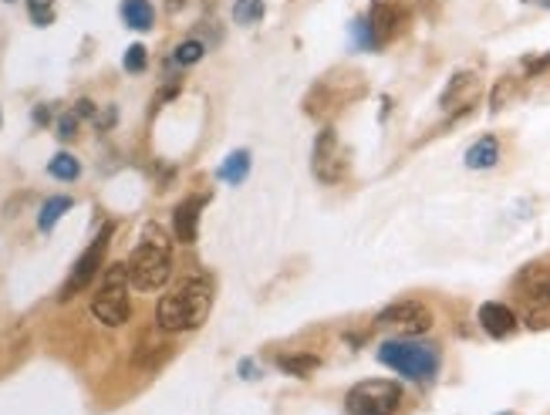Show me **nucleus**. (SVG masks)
Here are the masks:
<instances>
[{
    "label": "nucleus",
    "instance_id": "f257e3e1",
    "mask_svg": "<svg viewBox=\"0 0 550 415\" xmlns=\"http://www.w3.org/2000/svg\"><path fill=\"white\" fill-rule=\"evenodd\" d=\"M213 307V287L203 277H186L183 284H176L169 294L159 297L155 307V321L163 331L179 335V331H196L203 321L209 317Z\"/></svg>",
    "mask_w": 550,
    "mask_h": 415
},
{
    "label": "nucleus",
    "instance_id": "f03ea898",
    "mask_svg": "<svg viewBox=\"0 0 550 415\" xmlns=\"http://www.w3.org/2000/svg\"><path fill=\"white\" fill-rule=\"evenodd\" d=\"M173 277V244L159 226H145L143 240L129 257V284L135 291H159Z\"/></svg>",
    "mask_w": 550,
    "mask_h": 415
},
{
    "label": "nucleus",
    "instance_id": "7ed1b4c3",
    "mask_svg": "<svg viewBox=\"0 0 550 415\" xmlns=\"http://www.w3.org/2000/svg\"><path fill=\"white\" fill-rule=\"evenodd\" d=\"M378 361L408 382H429L439 371V348L418 337H392V341H382Z\"/></svg>",
    "mask_w": 550,
    "mask_h": 415
},
{
    "label": "nucleus",
    "instance_id": "20e7f679",
    "mask_svg": "<svg viewBox=\"0 0 550 415\" xmlns=\"http://www.w3.org/2000/svg\"><path fill=\"white\" fill-rule=\"evenodd\" d=\"M91 315L105 327H119L129 321L132 304H129V264H111L101 277L99 294L91 297Z\"/></svg>",
    "mask_w": 550,
    "mask_h": 415
},
{
    "label": "nucleus",
    "instance_id": "39448f33",
    "mask_svg": "<svg viewBox=\"0 0 550 415\" xmlns=\"http://www.w3.org/2000/svg\"><path fill=\"white\" fill-rule=\"evenodd\" d=\"M402 405V385L392 379H365L344 395V415H396Z\"/></svg>",
    "mask_w": 550,
    "mask_h": 415
},
{
    "label": "nucleus",
    "instance_id": "423d86ee",
    "mask_svg": "<svg viewBox=\"0 0 550 415\" xmlns=\"http://www.w3.org/2000/svg\"><path fill=\"white\" fill-rule=\"evenodd\" d=\"M311 172L318 176L324 186H334L348 176V152L342 146V135L334 129H324L318 135V142L311 149Z\"/></svg>",
    "mask_w": 550,
    "mask_h": 415
},
{
    "label": "nucleus",
    "instance_id": "0eeeda50",
    "mask_svg": "<svg viewBox=\"0 0 550 415\" xmlns=\"http://www.w3.org/2000/svg\"><path fill=\"white\" fill-rule=\"evenodd\" d=\"M432 321L436 317H432V311L422 301H396L378 311L375 327H388V331H396L402 337H418L429 331Z\"/></svg>",
    "mask_w": 550,
    "mask_h": 415
},
{
    "label": "nucleus",
    "instance_id": "6e6552de",
    "mask_svg": "<svg viewBox=\"0 0 550 415\" xmlns=\"http://www.w3.org/2000/svg\"><path fill=\"white\" fill-rule=\"evenodd\" d=\"M109 240H111V226H101V233L91 240V247L75 260V267L68 274V281H65V287H61V294H58V301H71V297H78L85 287H91V281L99 277V270H101Z\"/></svg>",
    "mask_w": 550,
    "mask_h": 415
},
{
    "label": "nucleus",
    "instance_id": "1a4fd4ad",
    "mask_svg": "<svg viewBox=\"0 0 550 415\" xmlns=\"http://www.w3.org/2000/svg\"><path fill=\"white\" fill-rule=\"evenodd\" d=\"M520 287H524V325L534 331L550 327V274H544V267H527Z\"/></svg>",
    "mask_w": 550,
    "mask_h": 415
},
{
    "label": "nucleus",
    "instance_id": "9d476101",
    "mask_svg": "<svg viewBox=\"0 0 550 415\" xmlns=\"http://www.w3.org/2000/svg\"><path fill=\"white\" fill-rule=\"evenodd\" d=\"M408 11H412V0H372V11H368V24H372V34L378 47L388 45L402 24L408 21Z\"/></svg>",
    "mask_w": 550,
    "mask_h": 415
},
{
    "label": "nucleus",
    "instance_id": "9b49d317",
    "mask_svg": "<svg viewBox=\"0 0 550 415\" xmlns=\"http://www.w3.org/2000/svg\"><path fill=\"white\" fill-rule=\"evenodd\" d=\"M476 99H480V78L473 71H456L450 85H446V91H442L439 109L442 112H466Z\"/></svg>",
    "mask_w": 550,
    "mask_h": 415
},
{
    "label": "nucleus",
    "instance_id": "f8f14e48",
    "mask_svg": "<svg viewBox=\"0 0 550 415\" xmlns=\"http://www.w3.org/2000/svg\"><path fill=\"white\" fill-rule=\"evenodd\" d=\"M476 321H480V327H483L490 337H496V341H500V337H510L520 327V317L513 315V307H506V304H500V301L480 304Z\"/></svg>",
    "mask_w": 550,
    "mask_h": 415
},
{
    "label": "nucleus",
    "instance_id": "ddd939ff",
    "mask_svg": "<svg viewBox=\"0 0 550 415\" xmlns=\"http://www.w3.org/2000/svg\"><path fill=\"white\" fill-rule=\"evenodd\" d=\"M199 213H203V196H186V200L173 210V230H176L179 244H196Z\"/></svg>",
    "mask_w": 550,
    "mask_h": 415
},
{
    "label": "nucleus",
    "instance_id": "4468645a",
    "mask_svg": "<svg viewBox=\"0 0 550 415\" xmlns=\"http://www.w3.org/2000/svg\"><path fill=\"white\" fill-rule=\"evenodd\" d=\"M462 162H466V169H493L496 162H500V142H496V135L476 139L473 146L466 149Z\"/></svg>",
    "mask_w": 550,
    "mask_h": 415
},
{
    "label": "nucleus",
    "instance_id": "2eb2a0df",
    "mask_svg": "<svg viewBox=\"0 0 550 415\" xmlns=\"http://www.w3.org/2000/svg\"><path fill=\"white\" fill-rule=\"evenodd\" d=\"M122 21L132 31H153L155 11L149 0H122Z\"/></svg>",
    "mask_w": 550,
    "mask_h": 415
},
{
    "label": "nucleus",
    "instance_id": "dca6fc26",
    "mask_svg": "<svg viewBox=\"0 0 550 415\" xmlns=\"http://www.w3.org/2000/svg\"><path fill=\"white\" fill-rule=\"evenodd\" d=\"M247 172H250V152H247V149H237V152H230V156L223 159L217 176H220L223 182H230V186H240V182L247 180Z\"/></svg>",
    "mask_w": 550,
    "mask_h": 415
},
{
    "label": "nucleus",
    "instance_id": "f3484780",
    "mask_svg": "<svg viewBox=\"0 0 550 415\" xmlns=\"http://www.w3.org/2000/svg\"><path fill=\"white\" fill-rule=\"evenodd\" d=\"M274 365L280 371H287V375H294V379H308V375H314V371H318L321 361H318V355L301 351V355H280Z\"/></svg>",
    "mask_w": 550,
    "mask_h": 415
},
{
    "label": "nucleus",
    "instance_id": "a211bd4d",
    "mask_svg": "<svg viewBox=\"0 0 550 415\" xmlns=\"http://www.w3.org/2000/svg\"><path fill=\"white\" fill-rule=\"evenodd\" d=\"M75 202H71V196H51V200H45V206H41V213H37V230H45V233H51L58 226V220L71 210Z\"/></svg>",
    "mask_w": 550,
    "mask_h": 415
},
{
    "label": "nucleus",
    "instance_id": "6ab92c4d",
    "mask_svg": "<svg viewBox=\"0 0 550 415\" xmlns=\"http://www.w3.org/2000/svg\"><path fill=\"white\" fill-rule=\"evenodd\" d=\"M48 172L61 182H75L78 176H81V162H78L71 152H58V156L48 162Z\"/></svg>",
    "mask_w": 550,
    "mask_h": 415
},
{
    "label": "nucleus",
    "instance_id": "aec40b11",
    "mask_svg": "<svg viewBox=\"0 0 550 415\" xmlns=\"http://www.w3.org/2000/svg\"><path fill=\"white\" fill-rule=\"evenodd\" d=\"M264 0H233V21L240 27H250V24H260L264 17Z\"/></svg>",
    "mask_w": 550,
    "mask_h": 415
},
{
    "label": "nucleus",
    "instance_id": "412c9836",
    "mask_svg": "<svg viewBox=\"0 0 550 415\" xmlns=\"http://www.w3.org/2000/svg\"><path fill=\"white\" fill-rule=\"evenodd\" d=\"M517 99V81L513 78H500L490 91V112H503L510 101Z\"/></svg>",
    "mask_w": 550,
    "mask_h": 415
},
{
    "label": "nucleus",
    "instance_id": "4be33fe9",
    "mask_svg": "<svg viewBox=\"0 0 550 415\" xmlns=\"http://www.w3.org/2000/svg\"><path fill=\"white\" fill-rule=\"evenodd\" d=\"M203 55H206V47L199 45V41H183V45L173 51V61H176V65H183V67H189V65H196Z\"/></svg>",
    "mask_w": 550,
    "mask_h": 415
},
{
    "label": "nucleus",
    "instance_id": "5701e85b",
    "mask_svg": "<svg viewBox=\"0 0 550 415\" xmlns=\"http://www.w3.org/2000/svg\"><path fill=\"white\" fill-rule=\"evenodd\" d=\"M27 11H31V21L37 27H48L55 21V0H27Z\"/></svg>",
    "mask_w": 550,
    "mask_h": 415
},
{
    "label": "nucleus",
    "instance_id": "b1692460",
    "mask_svg": "<svg viewBox=\"0 0 550 415\" xmlns=\"http://www.w3.org/2000/svg\"><path fill=\"white\" fill-rule=\"evenodd\" d=\"M122 65H125L129 75H139V71H145V65H149V51H145L143 45H132L125 51V57H122Z\"/></svg>",
    "mask_w": 550,
    "mask_h": 415
},
{
    "label": "nucleus",
    "instance_id": "393cba45",
    "mask_svg": "<svg viewBox=\"0 0 550 415\" xmlns=\"http://www.w3.org/2000/svg\"><path fill=\"white\" fill-rule=\"evenodd\" d=\"M78 132V115L75 112H68L58 119V139H65V142H71Z\"/></svg>",
    "mask_w": 550,
    "mask_h": 415
},
{
    "label": "nucleus",
    "instance_id": "a878e982",
    "mask_svg": "<svg viewBox=\"0 0 550 415\" xmlns=\"http://www.w3.org/2000/svg\"><path fill=\"white\" fill-rule=\"evenodd\" d=\"M240 375L253 382V379H260V368H257V365H253L250 358H243V361H240Z\"/></svg>",
    "mask_w": 550,
    "mask_h": 415
},
{
    "label": "nucleus",
    "instance_id": "bb28decb",
    "mask_svg": "<svg viewBox=\"0 0 550 415\" xmlns=\"http://www.w3.org/2000/svg\"><path fill=\"white\" fill-rule=\"evenodd\" d=\"M75 115H78V119H91V115H95V105H91L89 99H81L75 105Z\"/></svg>",
    "mask_w": 550,
    "mask_h": 415
},
{
    "label": "nucleus",
    "instance_id": "cd10ccee",
    "mask_svg": "<svg viewBox=\"0 0 550 415\" xmlns=\"http://www.w3.org/2000/svg\"><path fill=\"white\" fill-rule=\"evenodd\" d=\"M48 119H51V115H48V109H45V105H37V109H34V122L48 125Z\"/></svg>",
    "mask_w": 550,
    "mask_h": 415
},
{
    "label": "nucleus",
    "instance_id": "c85d7f7f",
    "mask_svg": "<svg viewBox=\"0 0 550 415\" xmlns=\"http://www.w3.org/2000/svg\"><path fill=\"white\" fill-rule=\"evenodd\" d=\"M95 122H99V129H109V125L115 122V109H109V112L101 115V119H95Z\"/></svg>",
    "mask_w": 550,
    "mask_h": 415
},
{
    "label": "nucleus",
    "instance_id": "c756f323",
    "mask_svg": "<svg viewBox=\"0 0 550 415\" xmlns=\"http://www.w3.org/2000/svg\"><path fill=\"white\" fill-rule=\"evenodd\" d=\"M165 4H169V11H179V7H183V0H165Z\"/></svg>",
    "mask_w": 550,
    "mask_h": 415
},
{
    "label": "nucleus",
    "instance_id": "7c9ffc66",
    "mask_svg": "<svg viewBox=\"0 0 550 415\" xmlns=\"http://www.w3.org/2000/svg\"><path fill=\"white\" fill-rule=\"evenodd\" d=\"M503 415H510V412H503Z\"/></svg>",
    "mask_w": 550,
    "mask_h": 415
}]
</instances>
